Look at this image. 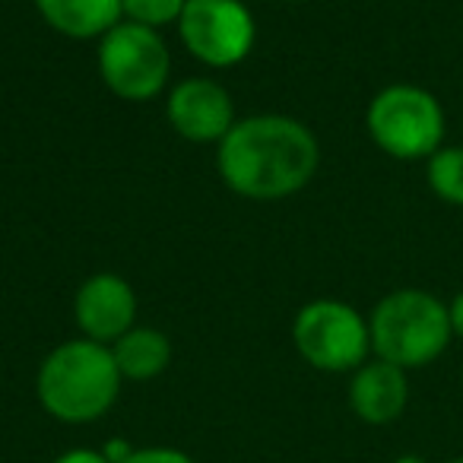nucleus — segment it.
Wrapping results in <instances>:
<instances>
[{"instance_id": "nucleus-16", "label": "nucleus", "mask_w": 463, "mask_h": 463, "mask_svg": "<svg viewBox=\"0 0 463 463\" xmlns=\"http://www.w3.org/2000/svg\"><path fill=\"white\" fill-rule=\"evenodd\" d=\"M54 463H109V457L92 448H73V450H64L61 457H54Z\"/></svg>"}, {"instance_id": "nucleus-19", "label": "nucleus", "mask_w": 463, "mask_h": 463, "mask_svg": "<svg viewBox=\"0 0 463 463\" xmlns=\"http://www.w3.org/2000/svg\"><path fill=\"white\" fill-rule=\"evenodd\" d=\"M448 463H463V457H454V460H448Z\"/></svg>"}, {"instance_id": "nucleus-3", "label": "nucleus", "mask_w": 463, "mask_h": 463, "mask_svg": "<svg viewBox=\"0 0 463 463\" xmlns=\"http://www.w3.org/2000/svg\"><path fill=\"white\" fill-rule=\"evenodd\" d=\"M368 334L374 359L400 365L403 372L431 365L454 340L448 302L425 289L387 292L368 315Z\"/></svg>"}, {"instance_id": "nucleus-15", "label": "nucleus", "mask_w": 463, "mask_h": 463, "mask_svg": "<svg viewBox=\"0 0 463 463\" xmlns=\"http://www.w3.org/2000/svg\"><path fill=\"white\" fill-rule=\"evenodd\" d=\"M124 463H194V457H187L184 450L175 448H140Z\"/></svg>"}, {"instance_id": "nucleus-2", "label": "nucleus", "mask_w": 463, "mask_h": 463, "mask_svg": "<svg viewBox=\"0 0 463 463\" xmlns=\"http://www.w3.org/2000/svg\"><path fill=\"white\" fill-rule=\"evenodd\" d=\"M121 372L111 346L96 340H67L42 359L35 374V397L52 419L67 425H90L102 419L121 393Z\"/></svg>"}, {"instance_id": "nucleus-1", "label": "nucleus", "mask_w": 463, "mask_h": 463, "mask_svg": "<svg viewBox=\"0 0 463 463\" xmlns=\"http://www.w3.org/2000/svg\"><path fill=\"white\" fill-rule=\"evenodd\" d=\"M321 146L308 124L289 115H251L216 143V168L232 194L258 203L286 200L311 184Z\"/></svg>"}, {"instance_id": "nucleus-11", "label": "nucleus", "mask_w": 463, "mask_h": 463, "mask_svg": "<svg viewBox=\"0 0 463 463\" xmlns=\"http://www.w3.org/2000/svg\"><path fill=\"white\" fill-rule=\"evenodd\" d=\"M39 16L67 39H102L124 20L121 0H35Z\"/></svg>"}, {"instance_id": "nucleus-8", "label": "nucleus", "mask_w": 463, "mask_h": 463, "mask_svg": "<svg viewBox=\"0 0 463 463\" xmlns=\"http://www.w3.org/2000/svg\"><path fill=\"white\" fill-rule=\"evenodd\" d=\"M165 118L175 134L191 143H219L239 121L229 90L210 77H187L175 83L165 92Z\"/></svg>"}, {"instance_id": "nucleus-5", "label": "nucleus", "mask_w": 463, "mask_h": 463, "mask_svg": "<svg viewBox=\"0 0 463 463\" xmlns=\"http://www.w3.org/2000/svg\"><path fill=\"white\" fill-rule=\"evenodd\" d=\"M99 77L124 102H149L168 90L172 52L159 29L121 20L99 39Z\"/></svg>"}, {"instance_id": "nucleus-12", "label": "nucleus", "mask_w": 463, "mask_h": 463, "mask_svg": "<svg viewBox=\"0 0 463 463\" xmlns=\"http://www.w3.org/2000/svg\"><path fill=\"white\" fill-rule=\"evenodd\" d=\"M111 355L124 381H153L172 365V340L156 327H134L111 343Z\"/></svg>"}, {"instance_id": "nucleus-13", "label": "nucleus", "mask_w": 463, "mask_h": 463, "mask_svg": "<svg viewBox=\"0 0 463 463\" xmlns=\"http://www.w3.org/2000/svg\"><path fill=\"white\" fill-rule=\"evenodd\" d=\"M429 191L441 203L463 206V146H441L425 159Z\"/></svg>"}, {"instance_id": "nucleus-4", "label": "nucleus", "mask_w": 463, "mask_h": 463, "mask_svg": "<svg viewBox=\"0 0 463 463\" xmlns=\"http://www.w3.org/2000/svg\"><path fill=\"white\" fill-rule=\"evenodd\" d=\"M365 130L391 159H429L444 146V109L435 92L412 83H393L368 102Z\"/></svg>"}, {"instance_id": "nucleus-6", "label": "nucleus", "mask_w": 463, "mask_h": 463, "mask_svg": "<svg viewBox=\"0 0 463 463\" xmlns=\"http://www.w3.org/2000/svg\"><path fill=\"white\" fill-rule=\"evenodd\" d=\"M296 353L317 372H355L372 355L368 317L340 298H315L292 321Z\"/></svg>"}, {"instance_id": "nucleus-9", "label": "nucleus", "mask_w": 463, "mask_h": 463, "mask_svg": "<svg viewBox=\"0 0 463 463\" xmlns=\"http://www.w3.org/2000/svg\"><path fill=\"white\" fill-rule=\"evenodd\" d=\"M73 321L86 340L111 346L137 324V292L118 273H96L77 289Z\"/></svg>"}, {"instance_id": "nucleus-20", "label": "nucleus", "mask_w": 463, "mask_h": 463, "mask_svg": "<svg viewBox=\"0 0 463 463\" xmlns=\"http://www.w3.org/2000/svg\"><path fill=\"white\" fill-rule=\"evenodd\" d=\"M286 4H302V0H286Z\"/></svg>"}, {"instance_id": "nucleus-18", "label": "nucleus", "mask_w": 463, "mask_h": 463, "mask_svg": "<svg viewBox=\"0 0 463 463\" xmlns=\"http://www.w3.org/2000/svg\"><path fill=\"white\" fill-rule=\"evenodd\" d=\"M393 463H429V460H425V457H419V454H400Z\"/></svg>"}, {"instance_id": "nucleus-10", "label": "nucleus", "mask_w": 463, "mask_h": 463, "mask_svg": "<svg viewBox=\"0 0 463 463\" xmlns=\"http://www.w3.org/2000/svg\"><path fill=\"white\" fill-rule=\"evenodd\" d=\"M410 403V378L400 365L384 359H368L349 381V406L368 425H391L403 416Z\"/></svg>"}, {"instance_id": "nucleus-14", "label": "nucleus", "mask_w": 463, "mask_h": 463, "mask_svg": "<svg viewBox=\"0 0 463 463\" xmlns=\"http://www.w3.org/2000/svg\"><path fill=\"white\" fill-rule=\"evenodd\" d=\"M184 7H187V0H121L124 20L159 29V33L165 26H178Z\"/></svg>"}, {"instance_id": "nucleus-7", "label": "nucleus", "mask_w": 463, "mask_h": 463, "mask_svg": "<svg viewBox=\"0 0 463 463\" xmlns=\"http://www.w3.org/2000/svg\"><path fill=\"white\" fill-rule=\"evenodd\" d=\"M178 35L194 61L213 71H225L251 54L258 23L241 0H187L178 20Z\"/></svg>"}, {"instance_id": "nucleus-17", "label": "nucleus", "mask_w": 463, "mask_h": 463, "mask_svg": "<svg viewBox=\"0 0 463 463\" xmlns=\"http://www.w3.org/2000/svg\"><path fill=\"white\" fill-rule=\"evenodd\" d=\"M448 315H450V330H454V336L463 340V289L448 302Z\"/></svg>"}]
</instances>
